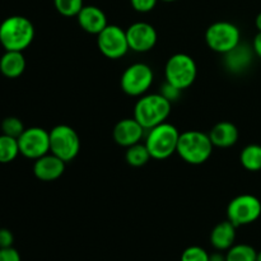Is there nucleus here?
I'll use <instances>...</instances> for the list:
<instances>
[{
	"mask_svg": "<svg viewBox=\"0 0 261 261\" xmlns=\"http://www.w3.org/2000/svg\"><path fill=\"white\" fill-rule=\"evenodd\" d=\"M130 50L135 53H148L155 46L158 35L155 28L147 22H135L126 30Z\"/></svg>",
	"mask_w": 261,
	"mask_h": 261,
	"instance_id": "f8f14e48",
	"label": "nucleus"
},
{
	"mask_svg": "<svg viewBox=\"0 0 261 261\" xmlns=\"http://www.w3.org/2000/svg\"><path fill=\"white\" fill-rule=\"evenodd\" d=\"M252 48H254L255 55L261 59V32H257V35L255 36L254 42H252Z\"/></svg>",
	"mask_w": 261,
	"mask_h": 261,
	"instance_id": "7c9ffc66",
	"label": "nucleus"
},
{
	"mask_svg": "<svg viewBox=\"0 0 261 261\" xmlns=\"http://www.w3.org/2000/svg\"><path fill=\"white\" fill-rule=\"evenodd\" d=\"M239 129L231 121H221L214 125L209 132V138L214 147L229 148L233 147L239 140Z\"/></svg>",
	"mask_w": 261,
	"mask_h": 261,
	"instance_id": "f3484780",
	"label": "nucleus"
},
{
	"mask_svg": "<svg viewBox=\"0 0 261 261\" xmlns=\"http://www.w3.org/2000/svg\"><path fill=\"white\" fill-rule=\"evenodd\" d=\"M254 48L247 43H241L224 54V66L232 74H242L251 66L254 61Z\"/></svg>",
	"mask_w": 261,
	"mask_h": 261,
	"instance_id": "ddd939ff",
	"label": "nucleus"
},
{
	"mask_svg": "<svg viewBox=\"0 0 261 261\" xmlns=\"http://www.w3.org/2000/svg\"><path fill=\"white\" fill-rule=\"evenodd\" d=\"M144 127L133 117V119L120 120L114 127V140L119 145L129 148L132 145L138 144L144 135Z\"/></svg>",
	"mask_w": 261,
	"mask_h": 261,
	"instance_id": "2eb2a0df",
	"label": "nucleus"
},
{
	"mask_svg": "<svg viewBox=\"0 0 261 261\" xmlns=\"http://www.w3.org/2000/svg\"><path fill=\"white\" fill-rule=\"evenodd\" d=\"M25 70V59L22 51H5L0 58V73L9 79L18 78Z\"/></svg>",
	"mask_w": 261,
	"mask_h": 261,
	"instance_id": "6ab92c4d",
	"label": "nucleus"
},
{
	"mask_svg": "<svg viewBox=\"0 0 261 261\" xmlns=\"http://www.w3.org/2000/svg\"><path fill=\"white\" fill-rule=\"evenodd\" d=\"M236 228L237 227L228 219L217 224L211 233L212 246L218 251H227L231 249L236 241Z\"/></svg>",
	"mask_w": 261,
	"mask_h": 261,
	"instance_id": "a211bd4d",
	"label": "nucleus"
},
{
	"mask_svg": "<svg viewBox=\"0 0 261 261\" xmlns=\"http://www.w3.org/2000/svg\"><path fill=\"white\" fill-rule=\"evenodd\" d=\"M76 19L82 30L96 36L109 25L103 10L94 5H84L79 14L76 15Z\"/></svg>",
	"mask_w": 261,
	"mask_h": 261,
	"instance_id": "dca6fc26",
	"label": "nucleus"
},
{
	"mask_svg": "<svg viewBox=\"0 0 261 261\" xmlns=\"http://www.w3.org/2000/svg\"><path fill=\"white\" fill-rule=\"evenodd\" d=\"M213 147L209 134L199 130H186L180 134L176 153L189 165L198 166L211 158Z\"/></svg>",
	"mask_w": 261,
	"mask_h": 261,
	"instance_id": "7ed1b4c3",
	"label": "nucleus"
},
{
	"mask_svg": "<svg viewBox=\"0 0 261 261\" xmlns=\"http://www.w3.org/2000/svg\"><path fill=\"white\" fill-rule=\"evenodd\" d=\"M158 0H130V4L134 10L139 13H148L153 10L157 5Z\"/></svg>",
	"mask_w": 261,
	"mask_h": 261,
	"instance_id": "cd10ccee",
	"label": "nucleus"
},
{
	"mask_svg": "<svg viewBox=\"0 0 261 261\" xmlns=\"http://www.w3.org/2000/svg\"><path fill=\"white\" fill-rule=\"evenodd\" d=\"M256 261H261V251L257 252V255H256Z\"/></svg>",
	"mask_w": 261,
	"mask_h": 261,
	"instance_id": "72a5a7b5",
	"label": "nucleus"
},
{
	"mask_svg": "<svg viewBox=\"0 0 261 261\" xmlns=\"http://www.w3.org/2000/svg\"><path fill=\"white\" fill-rule=\"evenodd\" d=\"M205 42L211 50L224 55L241 42V32L234 23L218 20L206 28Z\"/></svg>",
	"mask_w": 261,
	"mask_h": 261,
	"instance_id": "423d86ee",
	"label": "nucleus"
},
{
	"mask_svg": "<svg viewBox=\"0 0 261 261\" xmlns=\"http://www.w3.org/2000/svg\"><path fill=\"white\" fill-rule=\"evenodd\" d=\"M154 74L152 68L144 63H134L121 74L120 86L124 93L132 97H142L153 84Z\"/></svg>",
	"mask_w": 261,
	"mask_h": 261,
	"instance_id": "6e6552de",
	"label": "nucleus"
},
{
	"mask_svg": "<svg viewBox=\"0 0 261 261\" xmlns=\"http://www.w3.org/2000/svg\"><path fill=\"white\" fill-rule=\"evenodd\" d=\"M65 165L66 162H64L61 158L50 152L35 161L33 173L38 180L50 182V181H55L63 176L64 171H65Z\"/></svg>",
	"mask_w": 261,
	"mask_h": 261,
	"instance_id": "4468645a",
	"label": "nucleus"
},
{
	"mask_svg": "<svg viewBox=\"0 0 261 261\" xmlns=\"http://www.w3.org/2000/svg\"><path fill=\"white\" fill-rule=\"evenodd\" d=\"M255 25H256L257 31L261 32V12L256 15V18H255Z\"/></svg>",
	"mask_w": 261,
	"mask_h": 261,
	"instance_id": "473e14b6",
	"label": "nucleus"
},
{
	"mask_svg": "<svg viewBox=\"0 0 261 261\" xmlns=\"http://www.w3.org/2000/svg\"><path fill=\"white\" fill-rule=\"evenodd\" d=\"M171 103L162 94L145 93L140 97L134 106V119L144 127L149 130L157 125L166 122L171 114Z\"/></svg>",
	"mask_w": 261,
	"mask_h": 261,
	"instance_id": "f03ea898",
	"label": "nucleus"
},
{
	"mask_svg": "<svg viewBox=\"0 0 261 261\" xmlns=\"http://www.w3.org/2000/svg\"><path fill=\"white\" fill-rule=\"evenodd\" d=\"M162 2H166V3H172V2H177V0H162Z\"/></svg>",
	"mask_w": 261,
	"mask_h": 261,
	"instance_id": "f704fd0d",
	"label": "nucleus"
},
{
	"mask_svg": "<svg viewBox=\"0 0 261 261\" xmlns=\"http://www.w3.org/2000/svg\"><path fill=\"white\" fill-rule=\"evenodd\" d=\"M181 92L182 91H181V89H178L177 87H175L173 84L168 83V82H165V83H163V86L161 87L160 93L162 94L166 99H168V101L172 103V102L177 101V99L180 98Z\"/></svg>",
	"mask_w": 261,
	"mask_h": 261,
	"instance_id": "bb28decb",
	"label": "nucleus"
},
{
	"mask_svg": "<svg viewBox=\"0 0 261 261\" xmlns=\"http://www.w3.org/2000/svg\"><path fill=\"white\" fill-rule=\"evenodd\" d=\"M14 244V236L12 231L8 228H0V249L13 247Z\"/></svg>",
	"mask_w": 261,
	"mask_h": 261,
	"instance_id": "c85d7f7f",
	"label": "nucleus"
},
{
	"mask_svg": "<svg viewBox=\"0 0 261 261\" xmlns=\"http://www.w3.org/2000/svg\"><path fill=\"white\" fill-rule=\"evenodd\" d=\"M257 251L246 244L233 245L226 252V261H256Z\"/></svg>",
	"mask_w": 261,
	"mask_h": 261,
	"instance_id": "5701e85b",
	"label": "nucleus"
},
{
	"mask_svg": "<svg viewBox=\"0 0 261 261\" xmlns=\"http://www.w3.org/2000/svg\"><path fill=\"white\" fill-rule=\"evenodd\" d=\"M20 154L17 138L9 135H0V163H10Z\"/></svg>",
	"mask_w": 261,
	"mask_h": 261,
	"instance_id": "412c9836",
	"label": "nucleus"
},
{
	"mask_svg": "<svg viewBox=\"0 0 261 261\" xmlns=\"http://www.w3.org/2000/svg\"><path fill=\"white\" fill-rule=\"evenodd\" d=\"M35 38V27L28 18L12 15L0 24V43L5 51H24Z\"/></svg>",
	"mask_w": 261,
	"mask_h": 261,
	"instance_id": "f257e3e1",
	"label": "nucleus"
},
{
	"mask_svg": "<svg viewBox=\"0 0 261 261\" xmlns=\"http://www.w3.org/2000/svg\"><path fill=\"white\" fill-rule=\"evenodd\" d=\"M196 75H198V66L195 60L188 54H175L166 63V82L173 84L181 91L193 86Z\"/></svg>",
	"mask_w": 261,
	"mask_h": 261,
	"instance_id": "39448f33",
	"label": "nucleus"
},
{
	"mask_svg": "<svg viewBox=\"0 0 261 261\" xmlns=\"http://www.w3.org/2000/svg\"><path fill=\"white\" fill-rule=\"evenodd\" d=\"M180 261H209V254L200 246H190L184 250Z\"/></svg>",
	"mask_w": 261,
	"mask_h": 261,
	"instance_id": "a878e982",
	"label": "nucleus"
},
{
	"mask_svg": "<svg viewBox=\"0 0 261 261\" xmlns=\"http://www.w3.org/2000/svg\"><path fill=\"white\" fill-rule=\"evenodd\" d=\"M240 162L242 167L250 172L261 171V145H246L240 154Z\"/></svg>",
	"mask_w": 261,
	"mask_h": 261,
	"instance_id": "aec40b11",
	"label": "nucleus"
},
{
	"mask_svg": "<svg viewBox=\"0 0 261 261\" xmlns=\"http://www.w3.org/2000/svg\"><path fill=\"white\" fill-rule=\"evenodd\" d=\"M54 5L64 17H76L84 7L83 0H54Z\"/></svg>",
	"mask_w": 261,
	"mask_h": 261,
	"instance_id": "b1692460",
	"label": "nucleus"
},
{
	"mask_svg": "<svg viewBox=\"0 0 261 261\" xmlns=\"http://www.w3.org/2000/svg\"><path fill=\"white\" fill-rule=\"evenodd\" d=\"M81 150V138L69 125H56L50 130V152L64 162H70Z\"/></svg>",
	"mask_w": 261,
	"mask_h": 261,
	"instance_id": "0eeeda50",
	"label": "nucleus"
},
{
	"mask_svg": "<svg viewBox=\"0 0 261 261\" xmlns=\"http://www.w3.org/2000/svg\"><path fill=\"white\" fill-rule=\"evenodd\" d=\"M261 216V201L251 194H242L229 201L227 219L236 227L247 226L256 222Z\"/></svg>",
	"mask_w": 261,
	"mask_h": 261,
	"instance_id": "1a4fd4ad",
	"label": "nucleus"
},
{
	"mask_svg": "<svg viewBox=\"0 0 261 261\" xmlns=\"http://www.w3.org/2000/svg\"><path fill=\"white\" fill-rule=\"evenodd\" d=\"M97 46L102 55L112 60L121 59L130 50L126 31L116 24H109L97 35Z\"/></svg>",
	"mask_w": 261,
	"mask_h": 261,
	"instance_id": "9d476101",
	"label": "nucleus"
},
{
	"mask_svg": "<svg viewBox=\"0 0 261 261\" xmlns=\"http://www.w3.org/2000/svg\"><path fill=\"white\" fill-rule=\"evenodd\" d=\"M0 261H22L20 255L14 247L0 249Z\"/></svg>",
	"mask_w": 261,
	"mask_h": 261,
	"instance_id": "c756f323",
	"label": "nucleus"
},
{
	"mask_svg": "<svg viewBox=\"0 0 261 261\" xmlns=\"http://www.w3.org/2000/svg\"><path fill=\"white\" fill-rule=\"evenodd\" d=\"M180 134L177 127L167 121L148 130L144 144L150 157L160 161L170 158L177 150Z\"/></svg>",
	"mask_w": 261,
	"mask_h": 261,
	"instance_id": "20e7f679",
	"label": "nucleus"
},
{
	"mask_svg": "<svg viewBox=\"0 0 261 261\" xmlns=\"http://www.w3.org/2000/svg\"><path fill=\"white\" fill-rule=\"evenodd\" d=\"M24 125L23 122L20 121L18 117L14 116H9V117H5L2 122V132L3 134L5 135H9V137L13 138H19L22 135V133L24 132Z\"/></svg>",
	"mask_w": 261,
	"mask_h": 261,
	"instance_id": "393cba45",
	"label": "nucleus"
},
{
	"mask_svg": "<svg viewBox=\"0 0 261 261\" xmlns=\"http://www.w3.org/2000/svg\"><path fill=\"white\" fill-rule=\"evenodd\" d=\"M209 261H226V254H223V251L217 250V252L209 255Z\"/></svg>",
	"mask_w": 261,
	"mask_h": 261,
	"instance_id": "2f4dec72",
	"label": "nucleus"
},
{
	"mask_svg": "<svg viewBox=\"0 0 261 261\" xmlns=\"http://www.w3.org/2000/svg\"><path fill=\"white\" fill-rule=\"evenodd\" d=\"M18 144L20 154L36 161L50 153V132L38 126L28 127L18 138Z\"/></svg>",
	"mask_w": 261,
	"mask_h": 261,
	"instance_id": "9b49d317",
	"label": "nucleus"
},
{
	"mask_svg": "<svg viewBox=\"0 0 261 261\" xmlns=\"http://www.w3.org/2000/svg\"><path fill=\"white\" fill-rule=\"evenodd\" d=\"M150 158L152 157L148 152V148L142 143H138V144L126 148L125 160H126L127 165L133 166V167H142V166L147 165Z\"/></svg>",
	"mask_w": 261,
	"mask_h": 261,
	"instance_id": "4be33fe9",
	"label": "nucleus"
}]
</instances>
